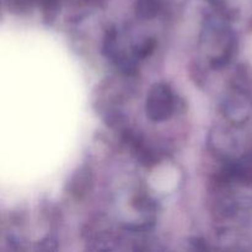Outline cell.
<instances>
[{
    "mask_svg": "<svg viewBox=\"0 0 252 252\" xmlns=\"http://www.w3.org/2000/svg\"><path fill=\"white\" fill-rule=\"evenodd\" d=\"M93 182V171L89 166L83 165V166L78 167L68 179L65 191L74 198L81 199L91 191Z\"/></svg>",
    "mask_w": 252,
    "mask_h": 252,
    "instance_id": "2",
    "label": "cell"
},
{
    "mask_svg": "<svg viewBox=\"0 0 252 252\" xmlns=\"http://www.w3.org/2000/svg\"><path fill=\"white\" fill-rule=\"evenodd\" d=\"M193 243H191L192 245H194V248L197 249V250H206L207 249V245H206V241L202 240V239H193Z\"/></svg>",
    "mask_w": 252,
    "mask_h": 252,
    "instance_id": "4",
    "label": "cell"
},
{
    "mask_svg": "<svg viewBox=\"0 0 252 252\" xmlns=\"http://www.w3.org/2000/svg\"><path fill=\"white\" fill-rule=\"evenodd\" d=\"M176 108V97L171 86L158 83L150 88L145 100V113L153 122H164L172 117Z\"/></svg>",
    "mask_w": 252,
    "mask_h": 252,
    "instance_id": "1",
    "label": "cell"
},
{
    "mask_svg": "<svg viewBox=\"0 0 252 252\" xmlns=\"http://www.w3.org/2000/svg\"><path fill=\"white\" fill-rule=\"evenodd\" d=\"M155 46H157V42H155L154 38H147L142 43L133 47L132 54L138 61H140V59H144L147 57H149L154 52Z\"/></svg>",
    "mask_w": 252,
    "mask_h": 252,
    "instance_id": "3",
    "label": "cell"
}]
</instances>
